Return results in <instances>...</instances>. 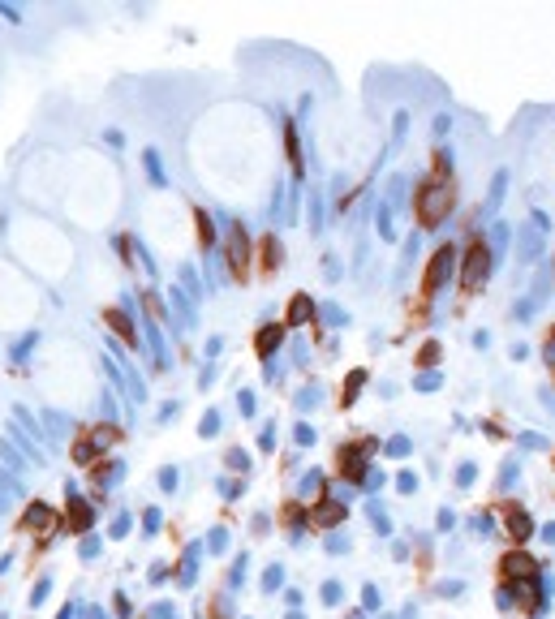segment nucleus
I'll return each instance as SVG.
<instances>
[{
	"instance_id": "1",
	"label": "nucleus",
	"mask_w": 555,
	"mask_h": 619,
	"mask_svg": "<svg viewBox=\"0 0 555 619\" xmlns=\"http://www.w3.org/2000/svg\"><path fill=\"white\" fill-rule=\"evenodd\" d=\"M457 211V185L448 177H426L413 194V215H418V228H439L448 215Z\"/></svg>"
},
{
	"instance_id": "2",
	"label": "nucleus",
	"mask_w": 555,
	"mask_h": 619,
	"mask_svg": "<svg viewBox=\"0 0 555 619\" xmlns=\"http://www.w3.org/2000/svg\"><path fill=\"white\" fill-rule=\"evenodd\" d=\"M491 250H487V237H478L469 241V250H465V262H461V284L465 288H482L491 280Z\"/></svg>"
},
{
	"instance_id": "3",
	"label": "nucleus",
	"mask_w": 555,
	"mask_h": 619,
	"mask_svg": "<svg viewBox=\"0 0 555 619\" xmlns=\"http://www.w3.org/2000/svg\"><path fill=\"white\" fill-rule=\"evenodd\" d=\"M452 271H457V246H452V241H443V246L431 254V262H426V280H422L426 297H435L439 288H448V280H452Z\"/></svg>"
},
{
	"instance_id": "4",
	"label": "nucleus",
	"mask_w": 555,
	"mask_h": 619,
	"mask_svg": "<svg viewBox=\"0 0 555 619\" xmlns=\"http://www.w3.org/2000/svg\"><path fill=\"white\" fill-rule=\"evenodd\" d=\"M512 237H516V262L521 267H530V262H538L547 254V232H538L534 224H521Z\"/></svg>"
},
{
	"instance_id": "5",
	"label": "nucleus",
	"mask_w": 555,
	"mask_h": 619,
	"mask_svg": "<svg viewBox=\"0 0 555 619\" xmlns=\"http://www.w3.org/2000/svg\"><path fill=\"white\" fill-rule=\"evenodd\" d=\"M228 267H233L237 280H246V267H250V237H246V228H241V224L228 228Z\"/></svg>"
},
{
	"instance_id": "6",
	"label": "nucleus",
	"mask_w": 555,
	"mask_h": 619,
	"mask_svg": "<svg viewBox=\"0 0 555 619\" xmlns=\"http://www.w3.org/2000/svg\"><path fill=\"white\" fill-rule=\"evenodd\" d=\"M500 572H504V580H512V585H525V580L538 576V564L525 555V550H508V555L500 559Z\"/></svg>"
},
{
	"instance_id": "7",
	"label": "nucleus",
	"mask_w": 555,
	"mask_h": 619,
	"mask_svg": "<svg viewBox=\"0 0 555 619\" xmlns=\"http://www.w3.org/2000/svg\"><path fill=\"white\" fill-rule=\"evenodd\" d=\"M508 177L512 172L508 168H500L495 177H491V189H487V202H482V220H491L495 224V215H500V206H504V198H508Z\"/></svg>"
},
{
	"instance_id": "8",
	"label": "nucleus",
	"mask_w": 555,
	"mask_h": 619,
	"mask_svg": "<svg viewBox=\"0 0 555 619\" xmlns=\"http://www.w3.org/2000/svg\"><path fill=\"white\" fill-rule=\"evenodd\" d=\"M504 525H508V533L516 538V542H530L534 533H538V525H534V516L521 507V503H512L508 512H504Z\"/></svg>"
},
{
	"instance_id": "9",
	"label": "nucleus",
	"mask_w": 555,
	"mask_h": 619,
	"mask_svg": "<svg viewBox=\"0 0 555 619\" xmlns=\"http://www.w3.org/2000/svg\"><path fill=\"white\" fill-rule=\"evenodd\" d=\"M344 516H349V507H344L340 499H323V503H315L310 507V525H319V529H336Z\"/></svg>"
},
{
	"instance_id": "10",
	"label": "nucleus",
	"mask_w": 555,
	"mask_h": 619,
	"mask_svg": "<svg viewBox=\"0 0 555 619\" xmlns=\"http://www.w3.org/2000/svg\"><path fill=\"white\" fill-rule=\"evenodd\" d=\"M366 452H374V443L340 447V473H344V477H366Z\"/></svg>"
},
{
	"instance_id": "11",
	"label": "nucleus",
	"mask_w": 555,
	"mask_h": 619,
	"mask_svg": "<svg viewBox=\"0 0 555 619\" xmlns=\"http://www.w3.org/2000/svg\"><path fill=\"white\" fill-rule=\"evenodd\" d=\"M508 246H512V228H508L504 220H495V224H491V232H487V250H491V262H500V258L508 254Z\"/></svg>"
},
{
	"instance_id": "12",
	"label": "nucleus",
	"mask_w": 555,
	"mask_h": 619,
	"mask_svg": "<svg viewBox=\"0 0 555 619\" xmlns=\"http://www.w3.org/2000/svg\"><path fill=\"white\" fill-rule=\"evenodd\" d=\"M521 297H525L534 310H542V305H547V297H551V267H542V271L534 275V280H530V288H525Z\"/></svg>"
},
{
	"instance_id": "13",
	"label": "nucleus",
	"mask_w": 555,
	"mask_h": 619,
	"mask_svg": "<svg viewBox=\"0 0 555 619\" xmlns=\"http://www.w3.org/2000/svg\"><path fill=\"white\" fill-rule=\"evenodd\" d=\"M285 344V327L280 323H267V327H259V335H254V349L263 353V357H271L275 349Z\"/></svg>"
},
{
	"instance_id": "14",
	"label": "nucleus",
	"mask_w": 555,
	"mask_h": 619,
	"mask_svg": "<svg viewBox=\"0 0 555 619\" xmlns=\"http://www.w3.org/2000/svg\"><path fill=\"white\" fill-rule=\"evenodd\" d=\"M516 481H521V456H516V452H508V456H504V465H500L495 486L508 495V491H516Z\"/></svg>"
},
{
	"instance_id": "15",
	"label": "nucleus",
	"mask_w": 555,
	"mask_h": 619,
	"mask_svg": "<svg viewBox=\"0 0 555 619\" xmlns=\"http://www.w3.org/2000/svg\"><path fill=\"white\" fill-rule=\"evenodd\" d=\"M315 319V301H310L306 293H293V301H289V323L297 327V323H310Z\"/></svg>"
},
{
	"instance_id": "16",
	"label": "nucleus",
	"mask_w": 555,
	"mask_h": 619,
	"mask_svg": "<svg viewBox=\"0 0 555 619\" xmlns=\"http://www.w3.org/2000/svg\"><path fill=\"white\" fill-rule=\"evenodd\" d=\"M516 447H521V452H547L551 439L538 434V430H521V434H516Z\"/></svg>"
},
{
	"instance_id": "17",
	"label": "nucleus",
	"mask_w": 555,
	"mask_h": 619,
	"mask_svg": "<svg viewBox=\"0 0 555 619\" xmlns=\"http://www.w3.org/2000/svg\"><path fill=\"white\" fill-rule=\"evenodd\" d=\"M516 602H521V585L504 580V585H500V594H495V606H500V611H512Z\"/></svg>"
},
{
	"instance_id": "18",
	"label": "nucleus",
	"mask_w": 555,
	"mask_h": 619,
	"mask_svg": "<svg viewBox=\"0 0 555 619\" xmlns=\"http://www.w3.org/2000/svg\"><path fill=\"white\" fill-rule=\"evenodd\" d=\"M452 481H457V491H474V481H478V465H474V460H461Z\"/></svg>"
},
{
	"instance_id": "19",
	"label": "nucleus",
	"mask_w": 555,
	"mask_h": 619,
	"mask_svg": "<svg viewBox=\"0 0 555 619\" xmlns=\"http://www.w3.org/2000/svg\"><path fill=\"white\" fill-rule=\"evenodd\" d=\"M413 387L431 396V392H439V387H443V378H439V370H422L418 378H413Z\"/></svg>"
},
{
	"instance_id": "20",
	"label": "nucleus",
	"mask_w": 555,
	"mask_h": 619,
	"mask_svg": "<svg viewBox=\"0 0 555 619\" xmlns=\"http://www.w3.org/2000/svg\"><path fill=\"white\" fill-rule=\"evenodd\" d=\"M474 533L491 538V533H495V512H487V507H482V512H474Z\"/></svg>"
},
{
	"instance_id": "21",
	"label": "nucleus",
	"mask_w": 555,
	"mask_h": 619,
	"mask_svg": "<svg viewBox=\"0 0 555 619\" xmlns=\"http://www.w3.org/2000/svg\"><path fill=\"white\" fill-rule=\"evenodd\" d=\"M362 383H366V370H353L349 378H344V404H353V400H358Z\"/></svg>"
},
{
	"instance_id": "22",
	"label": "nucleus",
	"mask_w": 555,
	"mask_h": 619,
	"mask_svg": "<svg viewBox=\"0 0 555 619\" xmlns=\"http://www.w3.org/2000/svg\"><path fill=\"white\" fill-rule=\"evenodd\" d=\"M384 452H388V456H409V452H413V443H409V434H392Z\"/></svg>"
},
{
	"instance_id": "23",
	"label": "nucleus",
	"mask_w": 555,
	"mask_h": 619,
	"mask_svg": "<svg viewBox=\"0 0 555 619\" xmlns=\"http://www.w3.org/2000/svg\"><path fill=\"white\" fill-rule=\"evenodd\" d=\"M301 495H323V473H319V469L301 477Z\"/></svg>"
},
{
	"instance_id": "24",
	"label": "nucleus",
	"mask_w": 555,
	"mask_h": 619,
	"mask_svg": "<svg viewBox=\"0 0 555 619\" xmlns=\"http://www.w3.org/2000/svg\"><path fill=\"white\" fill-rule=\"evenodd\" d=\"M108 323H112V327H117V331H121V335H125V340L133 344V327H129V319L121 314V310H112V314H108Z\"/></svg>"
},
{
	"instance_id": "25",
	"label": "nucleus",
	"mask_w": 555,
	"mask_h": 619,
	"mask_svg": "<svg viewBox=\"0 0 555 619\" xmlns=\"http://www.w3.org/2000/svg\"><path fill=\"white\" fill-rule=\"evenodd\" d=\"M396 486H400V495H413V491L422 486V481H418V473H409V469H405V473L396 477Z\"/></svg>"
},
{
	"instance_id": "26",
	"label": "nucleus",
	"mask_w": 555,
	"mask_h": 619,
	"mask_svg": "<svg viewBox=\"0 0 555 619\" xmlns=\"http://www.w3.org/2000/svg\"><path fill=\"white\" fill-rule=\"evenodd\" d=\"M418 361H422V366H435V361H439V340H426V344H422Z\"/></svg>"
},
{
	"instance_id": "27",
	"label": "nucleus",
	"mask_w": 555,
	"mask_h": 619,
	"mask_svg": "<svg viewBox=\"0 0 555 619\" xmlns=\"http://www.w3.org/2000/svg\"><path fill=\"white\" fill-rule=\"evenodd\" d=\"M439 529H443V533L457 529V512H452V507H439Z\"/></svg>"
},
{
	"instance_id": "28",
	"label": "nucleus",
	"mask_w": 555,
	"mask_h": 619,
	"mask_svg": "<svg viewBox=\"0 0 555 619\" xmlns=\"http://www.w3.org/2000/svg\"><path fill=\"white\" fill-rule=\"evenodd\" d=\"M439 594H443V598H461V594H465V580H443Z\"/></svg>"
},
{
	"instance_id": "29",
	"label": "nucleus",
	"mask_w": 555,
	"mask_h": 619,
	"mask_svg": "<svg viewBox=\"0 0 555 619\" xmlns=\"http://www.w3.org/2000/svg\"><path fill=\"white\" fill-rule=\"evenodd\" d=\"M474 349H482V353L491 349V327H478V331H474Z\"/></svg>"
},
{
	"instance_id": "30",
	"label": "nucleus",
	"mask_w": 555,
	"mask_h": 619,
	"mask_svg": "<svg viewBox=\"0 0 555 619\" xmlns=\"http://www.w3.org/2000/svg\"><path fill=\"white\" fill-rule=\"evenodd\" d=\"M69 525H78V529L86 525V507L82 503H69Z\"/></svg>"
},
{
	"instance_id": "31",
	"label": "nucleus",
	"mask_w": 555,
	"mask_h": 619,
	"mask_svg": "<svg viewBox=\"0 0 555 619\" xmlns=\"http://www.w3.org/2000/svg\"><path fill=\"white\" fill-rule=\"evenodd\" d=\"M542 361L555 370V331H551V335H547V344H542Z\"/></svg>"
},
{
	"instance_id": "32",
	"label": "nucleus",
	"mask_w": 555,
	"mask_h": 619,
	"mask_svg": "<svg viewBox=\"0 0 555 619\" xmlns=\"http://www.w3.org/2000/svg\"><path fill=\"white\" fill-rule=\"evenodd\" d=\"M448 129H452V117H448V112L435 117V138H448Z\"/></svg>"
},
{
	"instance_id": "33",
	"label": "nucleus",
	"mask_w": 555,
	"mask_h": 619,
	"mask_svg": "<svg viewBox=\"0 0 555 619\" xmlns=\"http://www.w3.org/2000/svg\"><path fill=\"white\" fill-rule=\"evenodd\" d=\"M263 246H267V267H275V258H280V246H275V237H267Z\"/></svg>"
},
{
	"instance_id": "34",
	"label": "nucleus",
	"mask_w": 555,
	"mask_h": 619,
	"mask_svg": "<svg viewBox=\"0 0 555 619\" xmlns=\"http://www.w3.org/2000/svg\"><path fill=\"white\" fill-rule=\"evenodd\" d=\"M323 602H340V585H336V580L323 585Z\"/></svg>"
},
{
	"instance_id": "35",
	"label": "nucleus",
	"mask_w": 555,
	"mask_h": 619,
	"mask_svg": "<svg viewBox=\"0 0 555 619\" xmlns=\"http://www.w3.org/2000/svg\"><path fill=\"white\" fill-rule=\"evenodd\" d=\"M418 246H422V241H418V232H413V237H409V250H405V267L418 258Z\"/></svg>"
},
{
	"instance_id": "36",
	"label": "nucleus",
	"mask_w": 555,
	"mask_h": 619,
	"mask_svg": "<svg viewBox=\"0 0 555 619\" xmlns=\"http://www.w3.org/2000/svg\"><path fill=\"white\" fill-rule=\"evenodd\" d=\"M508 357H512V361H525V357H530V344H512Z\"/></svg>"
},
{
	"instance_id": "37",
	"label": "nucleus",
	"mask_w": 555,
	"mask_h": 619,
	"mask_svg": "<svg viewBox=\"0 0 555 619\" xmlns=\"http://www.w3.org/2000/svg\"><path fill=\"white\" fill-rule=\"evenodd\" d=\"M362 481H366V491H379V486H384V481H388V477H384V473H366Z\"/></svg>"
},
{
	"instance_id": "38",
	"label": "nucleus",
	"mask_w": 555,
	"mask_h": 619,
	"mask_svg": "<svg viewBox=\"0 0 555 619\" xmlns=\"http://www.w3.org/2000/svg\"><path fill=\"white\" fill-rule=\"evenodd\" d=\"M538 538H542V542H547V546H555V521H547V525H542V529H538Z\"/></svg>"
},
{
	"instance_id": "39",
	"label": "nucleus",
	"mask_w": 555,
	"mask_h": 619,
	"mask_svg": "<svg viewBox=\"0 0 555 619\" xmlns=\"http://www.w3.org/2000/svg\"><path fill=\"white\" fill-rule=\"evenodd\" d=\"M301 408H310V404H319V387H310V392H301V400H297Z\"/></svg>"
},
{
	"instance_id": "40",
	"label": "nucleus",
	"mask_w": 555,
	"mask_h": 619,
	"mask_svg": "<svg viewBox=\"0 0 555 619\" xmlns=\"http://www.w3.org/2000/svg\"><path fill=\"white\" fill-rule=\"evenodd\" d=\"M263 585H267V590H275V585H280V568H267V576H263Z\"/></svg>"
},
{
	"instance_id": "41",
	"label": "nucleus",
	"mask_w": 555,
	"mask_h": 619,
	"mask_svg": "<svg viewBox=\"0 0 555 619\" xmlns=\"http://www.w3.org/2000/svg\"><path fill=\"white\" fill-rule=\"evenodd\" d=\"M538 400H542V404L555 413V392H551V387H538Z\"/></svg>"
},
{
	"instance_id": "42",
	"label": "nucleus",
	"mask_w": 555,
	"mask_h": 619,
	"mask_svg": "<svg viewBox=\"0 0 555 619\" xmlns=\"http://www.w3.org/2000/svg\"><path fill=\"white\" fill-rule=\"evenodd\" d=\"M297 443H301V447L315 443V430H310V426H297Z\"/></svg>"
},
{
	"instance_id": "43",
	"label": "nucleus",
	"mask_w": 555,
	"mask_h": 619,
	"mask_svg": "<svg viewBox=\"0 0 555 619\" xmlns=\"http://www.w3.org/2000/svg\"><path fill=\"white\" fill-rule=\"evenodd\" d=\"M220 430V422H216V413H207V422H202V434H216Z\"/></svg>"
},
{
	"instance_id": "44",
	"label": "nucleus",
	"mask_w": 555,
	"mask_h": 619,
	"mask_svg": "<svg viewBox=\"0 0 555 619\" xmlns=\"http://www.w3.org/2000/svg\"><path fill=\"white\" fill-rule=\"evenodd\" d=\"M366 606H370V611L379 606V590H374V585H366Z\"/></svg>"
},
{
	"instance_id": "45",
	"label": "nucleus",
	"mask_w": 555,
	"mask_h": 619,
	"mask_svg": "<svg viewBox=\"0 0 555 619\" xmlns=\"http://www.w3.org/2000/svg\"><path fill=\"white\" fill-rule=\"evenodd\" d=\"M289 619H301V615H297V611H293V615H289Z\"/></svg>"
}]
</instances>
